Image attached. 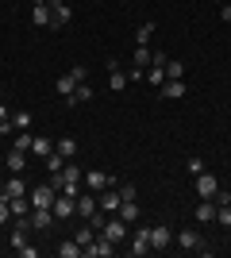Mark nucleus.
<instances>
[{
	"mask_svg": "<svg viewBox=\"0 0 231 258\" xmlns=\"http://www.w3.org/2000/svg\"><path fill=\"white\" fill-rule=\"evenodd\" d=\"M212 201H216V205H231V193H227V189H220V193L212 197Z\"/></svg>",
	"mask_w": 231,
	"mask_h": 258,
	"instance_id": "4c0bfd02",
	"label": "nucleus"
},
{
	"mask_svg": "<svg viewBox=\"0 0 231 258\" xmlns=\"http://www.w3.org/2000/svg\"><path fill=\"white\" fill-rule=\"evenodd\" d=\"M166 81H185V62H166Z\"/></svg>",
	"mask_w": 231,
	"mask_h": 258,
	"instance_id": "a878e982",
	"label": "nucleus"
},
{
	"mask_svg": "<svg viewBox=\"0 0 231 258\" xmlns=\"http://www.w3.org/2000/svg\"><path fill=\"white\" fill-rule=\"evenodd\" d=\"M116 216H120L123 224H139V216H143L139 212V201H123V205L116 208Z\"/></svg>",
	"mask_w": 231,
	"mask_h": 258,
	"instance_id": "2eb2a0df",
	"label": "nucleus"
},
{
	"mask_svg": "<svg viewBox=\"0 0 231 258\" xmlns=\"http://www.w3.org/2000/svg\"><path fill=\"white\" fill-rule=\"evenodd\" d=\"M220 20H223V23H231V4H223V8H220Z\"/></svg>",
	"mask_w": 231,
	"mask_h": 258,
	"instance_id": "ea45409f",
	"label": "nucleus"
},
{
	"mask_svg": "<svg viewBox=\"0 0 231 258\" xmlns=\"http://www.w3.org/2000/svg\"><path fill=\"white\" fill-rule=\"evenodd\" d=\"M54 197H58L54 181H50V185H39V189L31 193V208H54Z\"/></svg>",
	"mask_w": 231,
	"mask_h": 258,
	"instance_id": "0eeeda50",
	"label": "nucleus"
},
{
	"mask_svg": "<svg viewBox=\"0 0 231 258\" xmlns=\"http://www.w3.org/2000/svg\"><path fill=\"white\" fill-rule=\"evenodd\" d=\"M54 151H58V154H62V158L69 162V158H73V154H77V139H69V135H66V139H58V147H54Z\"/></svg>",
	"mask_w": 231,
	"mask_h": 258,
	"instance_id": "393cba45",
	"label": "nucleus"
},
{
	"mask_svg": "<svg viewBox=\"0 0 231 258\" xmlns=\"http://www.w3.org/2000/svg\"><path fill=\"white\" fill-rule=\"evenodd\" d=\"M50 224H54V208H31V216H27V227H35V231H46Z\"/></svg>",
	"mask_w": 231,
	"mask_h": 258,
	"instance_id": "1a4fd4ad",
	"label": "nucleus"
},
{
	"mask_svg": "<svg viewBox=\"0 0 231 258\" xmlns=\"http://www.w3.org/2000/svg\"><path fill=\"white\" fill-rule=\"evenodd\" d=\"M189 89H185V81H166L162 89H158V97H166V100H181Z\"/></svg>",
	"mask_w": 231,
	"mask_h": 258,
	"instance_id": "dca6fc26",
	"label": "nucleus"
},
{
	"mask_svg": "<svg viewBox=\"0 0 231 258\" xmlns=\"http://www.w3.org/2000/svg\"><path fill=\"white\" fill-rule=\"evenodd\" d=\"M69 20H73V12L66 0H50V27H66Z\"/></svg>",
	"mask_w": 231,
	"mask_h": 258,
	"instance_id": "6e6552de",
	"label": "nucleus"
},
{
	"mask_svg": "<svg viewBox=\"0 0 231 258\" xmlns=\"http://www.w3.org/2000/svg\"><path fill=\"white\" fill-rule=\"evenodd\" d=\"M127 85H131V77H127V70H120L116 62H108V89H112V93H123Z\"/></svg>",
	"mask_w": 231,
	"mask_h": 258,
	"instance_id": "9b49d317",
	"label": "nucleus"
},
{
	"mask_svg": "<svg viewBox=\"0 0 231 258\" xmlns=\"http://www.w3.org/2000/svg\"><path fill=\"white\" fill-rule=\"evenodd\" d=\"M108 185H116V181H112L104 170H89V173H85V189H89V193H104Z\"/></svg>",
	"mask_w": 231,
	"mask_h": 258,
	"instance_id": "9d476101",
	"label": "nucleus"
},
{
	"mask_svg": "<svg viewBox=\"0 0 231 258\" xmlns=\"http://www.w3.org/2000/svg\"><path fill=\"white\" fill-rule=\"evenodd\" d=\"M154 62V54L146 50V46H135V54H131V66H139V70H146V66Z\"/></svg>",
	"mask_w": 231,
	"mask_h": 258,
	"instance_id": "b1692460",
	"label": "nucleus"
},
{
	"mask_svg": "<svg viewBox=\"0 0 231 258\" xmlns=\"http://www.w3.org/2000/svg\"><path fill=\"white\" fill-rule=\"evenodd\" d=\"M50 181H54V189L58 193H66V197H77L81 193V181H85V173L77 170V166H62V173H50Z\"/></svg>",
	"mask_w": 231,
	"mask_h": 258,
	"instance_id": "f257e3e1",
	"label": "nucleus"
},
{
	"mask_svg": "<svg viewBox=\"0 0 231 258\" xmlns=\"http://www.w3.org/2000/svg\"><path fill=\"white\" fill-rule=\"evenodd\" d=\"M77 212V197H66V193H58L54 197V220H66V216Z\"/></svg>",
	"mask_w": 231,
	"mask_h": 258,
	"instance_id": "ddd939ff",
	"label": "nucleus"
},
{
	"mask_svg": "<svg viewBox=\"0 0 231 258\" xmlns=\"http://www.w3.org/2000/svg\"><path fill=\"white\" fill-rule=\"evenodd\" d=\"M174 247V227L170 224H154L150 227V250H166Z\"/></svg>",
	"mask_w": 231,
	"mask_h": 258,
	"instance_id": "20e7f679",
	"label": "nucleus"
},
{
	"mask_svg": "<svg viewBox=\"0 0 231 258\" xmlns=\"http://www.w3.org/2000/svg\"><path fill=\"white\" fill-rule=\"evenodd\" d=\"M0 100H4V89H0Z\"/></svg>",
	"mask_w": 231,
	"mask_h": 258,
	"instance_id": "a19ab883",
	"label": "nucleus"
},
{
	"mask_svg": "<svg viewBox=\"0 0 231 258\" xmlns=\"http://www.w3.org/2000/svg\"><path fill=\"white\" fill-rule=\"evenodd\" d=\"M89 100H93V89H89V81H81V85L66 97V104H89Z\"/></svg>",
	"mask_w": 231,
	"mask_h": 258,
	"instance_id": "6ab92c4d",
	"label": "nucleus"
},
{
	"mask_svg": "<svg viewBox=\"0 0 231 258\" xmlns=\"http://www.w3.org/2000/svg\"><path fill=\"white\" fill-rule=\"evenodd\" d=\"M12 220V208H8V201H0V224H8Z\"/></svg>",
	"mask_w": 231,
	"mask_h": 258,
	"instance_id": "c9c22d12",
	"label": "nucleus"
},
{
	"mask_svg": "<svg viewBox=\"0 0 231 258\" xmlns=\"http://www.w3.org/2000/svg\"><path fill=\"white\" fill-rule=\"evenodd\" d=\"M177 247H181V250H193V254H208V243H204L197 231H177Z\"/></svg>",
	"mask_w": 231,
	"mask_h": 258,
	"instance_id": "39448f33",
	"label": "nucleus"
},
{
	"mask_svg": "<svg viewBox=\"0 0 231 258\" xmlns=\"http://www.w3.org/2000/svg\"><path fill=\"white\" fill-rule=\"evenodd\" d=\"M189 170H193V177H197V173H200V170H204V162H200V158H197V154H193V158H189Z\"/></svg>",
	"mask_w": 231,
	"mask_h": 258,
	"instance_id": "e433bc0d",
	"label": "nucleus"
},
{
	"mask_svg": "<svg viewBox=\"0 0 231 258\" xmlns=\"http://www.w3.org/2000/svg\"><path fill=\"white\" fill-rule=\"evenodd\" d=\"M77 243H81V250H85L89 247V243H93V239H97V227H93V224H85V227H81V231H77Z\"/></svg>",
	"mask_w": 231,
	"mask_h": 258,
	"instance_id": "c756f323",
	"label": "nucleus"
},
{
	"mask_svg": "<svg viewBox=\"0 0 231 258\" xmlns=\"http://www.w3.org/2000/svg\"><path fill=\"white\" fill-rule=\"evenodd\" d=\"M193 220H197V224H212V220H216V201H200Z\"/></svg>",
	"mask_w": 231,
	"mask_h": 258,
	"instance_id": "a211bd4d",
	"label": "nucleus"
},
{
	"mask_svg": "<svg viewBox=\"0 0 231 258\" xmlns=\"http://www.w3.org/2000/svg\"><path fill=\"white\" fill-rule=\"evenodd\" d=\"M81 254H85V250H81V243H77V239H66V243L58 247V258H81Z\"/></svg>",
	"mask_w": 231,
	"mask_h": 258,
	"instance_id": "4be33fe9",
	"label": "nucleus"
},
{
	"mask_svg": "<svg viewBox=\"0 0 231 258\" xmlns=\"http://www.w3.org/2000/svg\"><path fill=\"white\" fill-rule=\"evenodd\" d=\"M146 250H150V227H139L131 235V247H127V254H135V258H143Z\"/></svg>",
	"mask_w": 231,
	"mask_h": 258,
	"instance_id": "f8f14e48",
	"label": "nucleus"
},
{
	"mask_svg": "<svg viewBox=\"0 0 231 258\" xmlns=\"http://www.w3.org/2000/svg\"><path fill=\"white\" fill-rule=\"evenodd\" d=\"M31 151L43 154V158H50V154H54V143L46 139V135H35V139H31Z\"/></svg>",
	"mask_w": 231,
	"mask_h": 258,
	"instance_id": "412c9836",
	"label": "nucleus"
},
{
	"mask_svg": "<svg viewBox=\"0 0 231 258\" xmlns=\"http://www.w3.org/2000/svg\"><path fill=\"white\" fill-rule=\"evenodd\" d=\"M97 205H100V212H116V208L123 205V201H120V189H112V185H108V189L97 197Z\"/></svg>",
	"mask_w": 231,
	"mask_h": 258,
	"instance_id": "4468645a",
	"label": "nucleus"
},
{
	"mask_svg": "<svg viewBox=\"0 0 231 258\" xmlns=\"http://www.w3.org/2000/svg\"><path fill=\"white\" fill-rule=\"evenodd\" d=\"M120 189V201H139V189L135 185H116Z\"/></svg>",
	"mask_w": 231,
	"mask_h": 258,
	"instance_id": "72a5a7b5",
	"label": "nucleus"
},
{
	"mask_svg": "<svg viewBox=\"0 0 231 258\" xmlns=\"http://www.w3.org/2000/svg\"><path fill=\"white\" fill-rule=\"evenodd\" d=\"M216 224L231 227V205H216Z\"/></svg>",
	"mask_w": 231,
	"mask_h": 258,
	"instance_id": "473e14b6",
	"label": "nucleus"
},
{
	"mask_svg": "<svg viewBox=\"0 0 231 258\" xmlns=\"http://www.w3.org/2000/svg\"><path fill=\"white\" fill-rule=\"evenodd\" d=\"M100 235H108L112 243L120 247V243H127V224H123L120 216H116V220H104V227H100Z\"/></svg>",
	"mask_w": 231,
	"mask_h": 258,
	"instance_id": "423d86ee",
	"label": "nucleus"
},
{
	"mask_svg": "<svg viewBox=\"0 0 231 258\" xmlns=\"http://www.w3.org/2000/svg\"><path fill=\"white\" fill-rule=\"evenodd\" d=\"M23 166H27V154L23 151H12L8 158H4V170L8 173H23Z\"/></svg>",
	"mask_w": 231,
	"mask_h": 258,
	"instance_id": "aec40b11",
	"label": "nucleus"
},
{
	"mask_svg": "<svg viewBox=\"0 0 231 258\" xmlns=\"http://www.w3.org/2000/svg\"><path fill=\"white\" fill-rule=\"evenodd\" d=\"M146 81H150L154 89L166 85V66H146Z\"/></svg>",
	"mask_w": 231,
	"mask_h": 258,
	"instance_id": "5701e85b",
	"label": "nucleus"
},
{
	"mask_svg": "<svg viewBox=\"0 0 231 258\" xmlns=\"http://www.w3.org/2000/svg\"><path fill=\"white\" fill-rule=\"evenodd\" d=\"M112 254H116V243H112L108 235H100V231H97V239L85 247V258H112Z\"/></svg>",
	"mask_w": 231,
	"mask_h": 258,
	"instance_id": "f03ea898",
	"label": "nucleus"
},
{
	"mask_svg": "<svg viewBox=\"0 0 231 258\" xmlns=\"http://www.w3.org/2000/svg\"><path fill=\"white\" fill-rule=\"evenodd\" d=\"M154 31H158V27H154V23L146 20L143 27H139V31H135V46H146V43H150V35H154Z\"/></svg>",
	"mask_w": 231,
	"mask_h": 258,
	"instance_id": "bb28decb",
	"label": "nucleus"
},
{
	"mask_svg": "<svg viewBox=\"0 0 231 258\" xmlns=\"http://www.w3.org/2000/svg\"><path fill=\"white\" fill-rule=\"evenodd\" d=\"M31 139H35L31 131H16V143H12V151H23V154H27V151H31Z\"/></svg>",
	"mask_w": 231,
	"mask_h": 258,
	"instance_id": "cd10ccee",
	"label": "nucleus"
},
{
	"mask_svg": "<svg viewBox=\"0 0 231 258\" xmlns=\"http://www.w3.org/2000/svg\"><path fill=\"white\" fill-rule=\"evenodd\" d=\"M8 119H12V112H8V104L0 100V123H8Z\"/></svg>",
	"mask_w": 231,
	"mask_h": 258,
	"instance_id": "58836bf2",
	"label": "nucleus"
},
{
	"mask_svg": "<svg viewBox=\"0 0 231 258\" xmlns=\"http://www.w3.org/2000/svg\"><path fill=\"white\" fill-rule=\"evenodd\" d=\"M54 89H58V93H62V97H69V93H73V89H77V81H73V77H69V74H62V77H58V81H54Z\"/></svg>",
	"mask_w": 231,
	"mask_h": 258,
	"instance_id": "7c9ffc66",
	"label": "nucleus"
},
{
	"mask_svg": "<svg viewBox=\"0 0 231 258\" xmlns=\"http://www.w3.org/2000/svg\"><path fill=\"white\" fill-rule=\"evenodd\" d=\"M0 173H4V162H0Z\"/></svg>",
	"mask_w": 231,
	"mask_h": 258,
	"instance_id": "79ce46f5",
	"label": "nucleus"
},
{
	"mask_svg": "<svg viewBox=\"0 0 231 258\" xmlns=\"http://www.w3.org/2000/svg\"><path fill=\"white\" fill-rule=\"evenodd\" d=\"M69 77H73L77 85H81V81H89V74H85V66H73V70H69Z\"/></svg>",
	"mask_w": 231,
	"mask_h": 258,
	"instance_id": "f704fd0d",
	"label": "nucleus"
},
{
	"mask_svg": "<svg viewBox=\"0 0 231 258\" xmlns=\"http://www.w3.org/2000/svg\"><path fill=\"white\" fill-rule=\"evenodd\" d=\"M43 162H46V173H62V166H66V158H62L58 151L50 154V158H43Z\"/></svg>",
	"mask_w": 231,
	"mask_h": 258,
	"instance_id": "2f4dec72",
	"label": "nucleus"
},
{
	"mask_svg": "<svg viewBox=\"0 0 231 258\" xmlns=\"http://www.w3.org/2000/svg\"><path fill=\"white\" fill-rule=\"evenodd\" d=\"M97 208L100 205H97V197H93V193H77V216H85V220H89Z\"/></svg>",
	"mask_w": 231,
	"mask_h": 258,
	"instance_id": "f3484780",
	"label": "nucleus"
},
{
	"mask_svg": "<svg viewBox=\"0 0 231 258\" xmlns=\"http://www.w3.org/2000/svg\"><path fill=\"white\" fill-rule=\"evenodd\" d=\"M4 189H8V197H23V173H12L4 181Z\"/></svg>",
	"mask_w": 231,
	"mask_h": 258,
	"instance_id": "c85d7f7f",
	"label": "nucleus"
},
{
	"mask_svg": "<svg viewBox=\"0 0 231 258\" xmlns=\"http://www.w3.org/2000/svg\"><path fill=\"white\" fill-rule=\"evenodd\" d=\"M216 193H220V181H216V173L200 170V173H197V197H200V201H212Z\"/></svg>",
	"mask_w": 231,
	"mask_h": 258,
	"instance_id": "7ed1b4c3",
	"label": "nucleus"
}]
</instances>
